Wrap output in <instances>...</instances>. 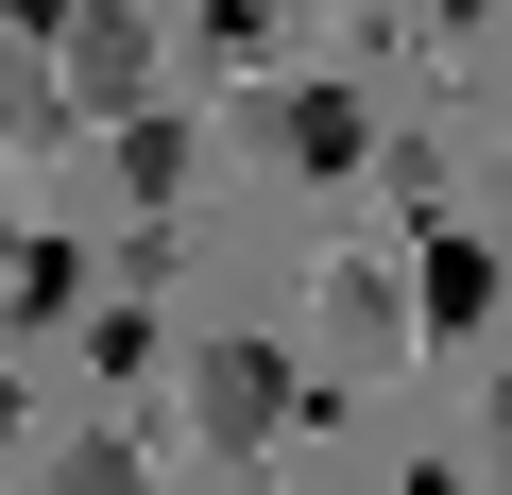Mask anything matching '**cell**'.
<instances>
[{
    "label": "cell",
    "instance_id": "obj_3",
    "mask_svg": "<svg viewBox=\"0 0 512 495\" xmlns=\"http://www.w3.org/2000/svg\"><path fill=\"white\" fill-rule=\"evenodd\" d=\"M274 154H291V171H359V154H376V120H359L342 86H291V103H274Z\"/></svg>",
    "mask_w": 512,
    "mask_h": 495
},
{
    "label": "cell",
    "instance_id": "obj_5",
    "mask_svg": "<svg viewBox=\"0 0 512 495\" xmlns=\"http://www.w3.org/2000/svg\"><path fill=\"white\" fill-rule=\"evenodd\" d=\"M52 495H137V444L103 427V444H52Z\"/></svg>",
    "mask_w": 512,
    "mask_h": 495
},
{
    "label": "cell",
    "instance_id": "obj_4",
    "mask_svg": "<svg viewBox=\"0 0 512 495\" xmlns=\"http://www.w3.org/2000/svg\"><path fill=\"white\" fill-rule=\"evenodd\" d=\"M120 188H154V205H171V188H188V137H171V120H154V103H137V120H120Z\"/></svg>",
    "mask_w": 512,
    "mask_h": 495
},
{
    "label": "cell",
    "instance_id": "obj_7",
    "mask_svg": "<svg viewBox=\"0 0 512 495\" xmlns=\"http://www.w3.org/2000/svg\"><path fill=\"white\" fill-rule=\"evenodd\" d=\"M444 18H512V0H444Z\"/></svg>",
    "mask_w": 512,
    "mask_h": 495
},
{
    "label": "cell",
    "instance_id": "obj_2",
    "mask_svg": "<svg viewBox=\"0 0 512 495\" xmlns=\"http://www.w3.org/2000/svg\"><path fill=\"white\" fill-rule=\"evenodd\" d=\"M188 410H205V444H239V461H256V444L291 427V359H274V342H205Z\"/></svg>",
    "mask_w": 512,
    "mask_h": 495
},
{
    "label": "cell",
    "instance_id": "obj_1",
    "mask_svg": "<svg viewBox=\"0 0 512 495\" xmlns=\"http://www.w3.org/2000/svg\"><path fill=\"white\" fill-rule=\"evenodd\" d=\"M52 86H69V120H137L154 103V35L120 18V0H69L52 18Z\"/></svg>",
    "mask_w": 512,
    "mask_h": 495
},
{
    "label": "cell",
    "instance_id": "obj_6",
    "mask_svg": "<svg viewBox=\"0 0 512 495\" xmlns=\"http://www.w3.org/2000/svg\"><path fill=\"white\" fill-rule=\"evenodd\" d=\"M427 308H444V325H478V308H495V257H461V239H444V257H427Z\"/></svg>",
    "mask_w": 512,
    "mask_h": 495
}]
</instances>
